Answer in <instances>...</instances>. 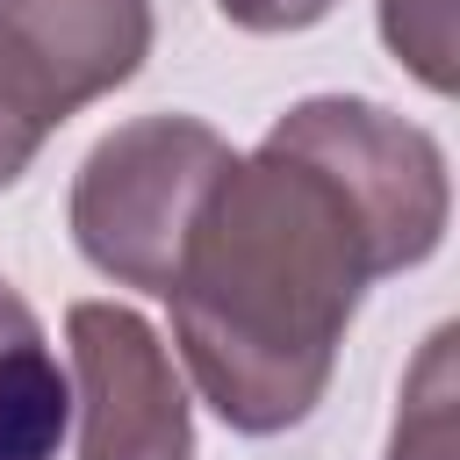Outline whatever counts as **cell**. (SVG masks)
<instances>
[{
    "label": "cell",
    "instance_id": "9",
    "mask_svg": "<svg viewBox=\"0 0 460 460\" xmlns=\"http://www.w3.org/2000/svg\"><path fill=\"white\" fill-rule=\"evenodd\" d=\"M36 151H43V129H36V122H22V115L0 101V187H14V180L36 165Z\"/></svg>",
    "mask_w": 460,
    "mask_h": 460
},
{
    "label": "cell",
    "instance_id": "4",
    "mask_svg": "<svg viewBox=\"0 0 460 460\" xmlns=\"http://www.w3.org/2000/svg\"><path fill=\"white\" fill-rule=\"evenodd\" d=\"M151 58V0H0V101L43 137Z\"/></svg>",
    "mask_w": 460,
    "mask_h": 460
},
{
    "label": "cell",
    "instance_id": "3",
    "mask_svg": "<svg viewBox=\"0 0 460 460\" xmlns=\"http://www.w3.org/2000/svg\"><path fill=\"white\" fill-rule=\"evenodd\" d=\"M65 345L79 381V460H194L187 388L137 309L72 302Z\"/></svg>",
    "mask_w": 460,
    "mask_h": 460
},
{
    "label": "cell",
    "instance_id": "7",
    "mask_svg": "<svg viewBox=\"0 0 460 460\" xmlns=\"http://www.w3.org/2000/svg\"><path fill=\"white\" fill-rule=\"evenodd\" d=\"M381 43L431 93H453V0H381Z\"/></svg>",
    "mask_w": 460,
    "mask_h": 460
},
{
    "label": "cell",
    "instance_id": "6",
    "mask_svg": "<svg viewBox=\"0 0 460 460\" xmlns=\"http://www.w3.org/2000/svg\"><path fill=\"white\" fill-rule=\"evenodd\" d=\"M453 323H438L402 381V410H395V438L388 460H453Z\"/></svg>",
    "mask_w": 460,
    "mask_h": 460
},
{
    "label": "cell",
    "instance_id": "2",
    "mask_svg": "<svg viewBox=\"0 0 460 460\" xmlns=\"http://www.w3.org/2000/svg\"><path fill=\"white\" fill-rule=\"evenodd\" d=\"M237 151L194 115H137L108 129L72 180V244L93 273L165 295L180 252Z\"/></svg>",
    "mask_w": 460,
    "mask_h": 460
},
{
    "label": "cell",
    "instance_id": "1",
    "mask_svg": "<svg viewBox=\"0 0 460 460\" xmlns=\"http://www.w3.org/2000/svg\"><path fill=\"white\" fill-rule=\"evenodd\" d=\"M446 208L431 129L352 93L295 101L216 180L165 288L180 359L208 410L244 438L302 424L331 388L367 280L424 266Z\"/></svg>",
    "mask_w": 460,
    "mask_h": 460
},
{
    "label": "cell",
    "instance_id": "5",
    "mask_svg": "<svg viewBox=\"0 0 460 460\" xmlns=\"http://www.w3.org/2000/svg\"><path fill=\"white\" fill-rule=\"evenodd\" d=\"M65 374L36 309L0 280V460H50L65 438Z\"/></svg>",
    "mask_w": 460,
    "mask_h": 460
},
{
    "label": "cell",
    "instance_id": "8",
    "mask_svg": "<svg viewBox=\"0 0 460 460\" xmlns=\"http://www.w3.org/2000/svg\"><path fill=\"white\" fill-rule=\"evenodd\" d=\"M216 7H223V22H237V29H252V36H288V29L323 22L338 0H216Z\"/></svg>",
    "mask_w": 460,
    "mask_h": 460
}]
</instances>
